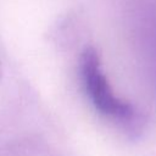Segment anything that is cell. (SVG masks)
<instances>
[{
	"label": "cell",
	"instance_id": "obj_2",
	"mask_svg": "<svg viewBox=\"0 0 156 156\" xmlns=\"http://www.w3.org/2000/svg\"><path fill=\"white\" fill-rule=\"evenodd\" d=\"M1 74H2V68H1V62H0V78H1Z\"/></svg>",
	"mask_w": 156,
	"mask_h": 156
},
{
	"label": "cell",
	"instance_id": "obj_1",
	"mask_svg": "<svg viewBox=\"0 0 156 156\" xmlns=\"http://www.w3.org/2000/svg\"><path fill=\"white\" fill-rule=\"evenodd\" d=\"M79 74L84 91L99 113L124 126L136 122L138 115L134 107L117 98L112 91L95 49L87 48L82 52Z\"/></svg>",
	"mask_w": 156,
	"mask_h": 156
}]
</instances>
